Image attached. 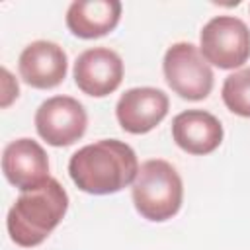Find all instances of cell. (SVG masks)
Masks as SVG:
<instances>
[{
  "label": "cell",
  "instance_id": "8992f818",
  "mask_svg": "<svg viewBox=\"0 0 250 250\" xmlns=\"http://www.w3.org/2000/svg\"><path fill=\"white\" fill-rule=\"evenodd\" d=\"M88 127L84 105L70 96H53L35 111L37 135L51 146H70L80 141Z\"/></svg>",
  "mask_w": 250,
  "mask_h": 250
},
{
  "label": "cell",
  "instance_id": "4fadbf2b",
  "mask_svg": "<svg viewBox=\"0 0 250 250\" xmlns=\"http://www.w3.org/2000/svg\"><path fill=\"white\" fill-rule=\"evenodd\" d=\"M221 96L229 111L240 117H250V68H240L229 74L223 82Z\"/></svg>",
  "mask_w": 250,
  "mask_h": 250
},
{
  "label": "cell",
  "instance_id": "5bb4252c",
  "mask_svg": "<svg viewBox=\"0 0 250 250\" xmlns=\"http://www.w3.org/2000/svg\"><path fill=\"white\" fill-rule=\"evenodd\" d=\"M2 76H4V100H2V107H8L10 102L14 98H18L20 94V88H18V82L12 78V74L8 72V68H2Z\"/></svg>",
  "mask_w": 250,
  "mask_h": 250
},
{
  "label": "cell",
  "instance_id": "ba28073f",
  "mask_svg": "<svg viewBox=\"0 0 250 250\" xmlns=\"http://www.w3.org/2000/svg\"><path fill=\"white\" fill-rule=\"evenodd\" d=\"M2 172L6 180L20 191L37 189L51 178L45 148L27 137L16 139L4 146Z\"/></svg>",
  "mask_w": 250,
  "mask_h": 250
},
{
  "label": "cell",
  "instance_id": "3957f363",
  "mask_svg": "<svg viewBox=\"0 0 250 250\" xmlns=\"http://www.w3.org/2000/svg\"><path fill=\"white\" fill-rule=\"evenodd\" d=\"M131 186L133 205L146 221L164 223L172 219L182 207V178L178 170L162 158H150L143 162Z\"/></svg>",
  "mask_w": 250,
  "mask_h": 250
},
{
  "label": "cell",
  "instance_id": "277c9868",
  "mask_svg": "<svg viewBox=\"0 0 250 250\" xmlns=\"http://www.w3.org/2000/svg\"><path fill=\"white\" fill-rule=\"evenodd\" d=\"M162 70L166 84L184 100L199 102L205 100L213 90L215 76L211 64L193 43L180 41L168 47L162 61Z\"/></svg>",
  "mask_w": 250,
  "mask_h": 250
},
{
  "label": "cell",
  "instance_id": "6da1fadb",
  "mask_svg": "<svg viewBox=\"0 0 250 250\" xmlns=\"http://www.w3.org/2000/svg\"><path fill=\"white\" fill-rule=\"evenodd\" d=\"M139 160L135 150L117 139H102L78 148L68 160L70 180L92 195L117 193L135 182Z\"/></svg>",
  "mask_w": 250,
  "mask_h": 250
},
{
  "label": "cell",
  "instance_id": "7c38bea8",
  "mask_svg": "<svg viewBox=\"0 0 250 250\" xmlns=\"http://www.w3.org/2000/svg\"><path fill=\"white\" fill-rule=\"evenodd\" d=\"M121 20L117 0H74L66 10V27L80 39H98L111 33Z\"/></svg>",
  "mask_w": 250,
  "mask_h": 250
},
{
  "label": "cell",
  "instance_id": "5b68a950",
  "mask_svg": "<svg viewBox=\"0 0 250 250\" xmlns=\"http://www.w3.org/2000/svg\"><path fill=\"white\" fill-rule=\"evenodd\" d=\"M199 51L213 66L238 68L250 57V29L240 18L215 16L201 29Z\"/></svg>",
  "mask_w": 250,
  "mask_h": 250
},
{
  "label": "cell",
  "instance_id": "8fae6325",
  "mask_svg": "<svg viewBox=\"0 0 250 250\" xmlns=\"http://www.w3.org/2000/svg\"><path fill=\"white\" fill-rule=\"evenodd\" d=\"M172 139L184 152L203 156L223 143V125L209 111L186 109L172 119Z\"/></svg>",
  "mask_w": 250,
  "mask_h": 250
},
{
  "label": "cell",
  "instance_id": "30bf717a",
  "mask_svg": "<svg viewBox=\"0 0 250 250\" xmlns=\"http://www.w3.org/2000/svg\"><path fill=\"white\" fill-rule=\"evenodd\" d=\"M18 68L21 80L27 86L37 90H51L64 80L68 70V59L61 45L39 39L29 43L21 51L18 59Z\"/></svg>",
  "mask_w": 250,
  "mask_h": 250
},
{
  "label": "cell",
  "instance_id": "9c48e42d",
  "mask_svg": "<svg viewBox=\"0 0 250 250\" xmlns=\"http://www.w3.org/2000/svg\"><path fill=\"white\" fill-rule=\"evenodd\" d=\"M168 96L150 86L131 88L117 100L115 117L123 131L131 135H145L152 131L168 115Z\"/></svg>",
  "mask_w": 250,
  "mask_h": 250
},
{
  "label": "cell",
  "instance_id": "7a4b0ae2",
  "mask_svg": "<svg viewBox=\"0 0 250 250\" xmlns=\"http://www.w3.org/2000/svg\"><path fill=\"white\" fill-rule=\"evenodd\" d=\"M66 209L68 193L55 178H49L37 189L21 191L6 219L12 242L21 248L39 246L62 221Z\"/></svg>",
  "mask_w": 250,
  "mask_h": 250
},
{
  "label": "cell",
  "instance_id": "52a82bcc",
  "mask_svg": "<svg viewBox=\"0 0 250 250\" xmlns=\"http://www.w3.org/2000/svg\"><path fill=\"white\" fill-rule=\"evenodd\" d=\"M123 80V61L109 47H92L74 61V82L92 98H105Z\"/></svg>",
  "mask_w": 250,
  "mask_h": 250
}]
</instances>
